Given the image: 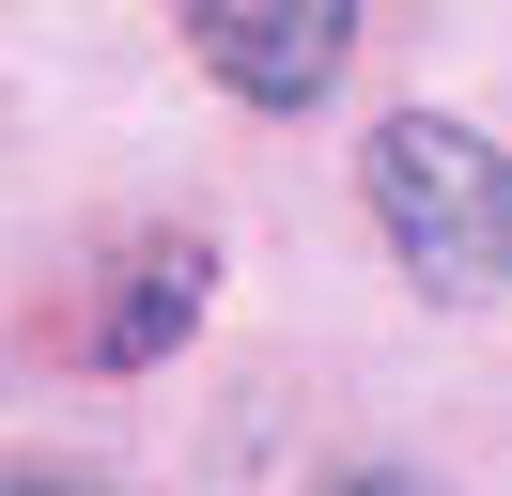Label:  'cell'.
Returning <instances> with one entry per match:
<instances>
[{"instance_id":"5b68a950","label":"cell","mask_w":512,"mask_h":496,"mask_svg":"<svg viewBox=\"0 0 512 496\" xmlns=\"http://www.w3.org/2000/svg\"><path fill=\"white\" fill-rule=\"evenodd\" d=\"M32 496H78V481H32Z\"/></svg>"},{"instance_id":"6da1fadb","label":"cell","mask_w":512,"mask_h":496,"mask_svg":"<svg viewBox=\"0 0 512 496\" xmlns=\"http://www.w3.org/2000/svg\"><path fill=\"white\" fill-rule=\"evenodd\" d=\"M357 186H373V233L419 264V295H466V310L512 295V155L481 140V124H450V109L373 124Z\"/></svg>"},{"instance_id":"3957f363","label":"cell","mask_w":512,"mask_h":496,"mask_svg":"<svg viewBox=\"0 0 512 496\" xmlns=\"http://www.w3.org/2000/svg\"><path fill=\"white\" fill-rule=\"evenodd\" d=\"M187 310H202V248H171V264H140V295L109 310V357H156Z\"/></svg>"},{"instance_id":"7a4b0ae2","label":"cell","mask_w":512,"mask_h":496,"mask_svg":"<svg viewBox=\"0 0 512 496\" xmlns=\"http://www.w3.org/2000/svg\"><path fill=\"white\" fill-rule=\"evenodd\" d=\"M187 47H202V78H233L249 109H311L357 62V16L342 0H187Z\"/></svg>"},{"instance_id":"277c9868","label":"cell","mask_w":512,"mask_h":496,"mask_svg":"<svg viewBox=\"0 0 512 496\" xmlns=\"http://www.w3.org/2000/svg\"><path fill=\"white\" fill-rule=\"evenodd\" d=\"M342 496H419V481H342Z\"/></svg>"}]
</instances>
